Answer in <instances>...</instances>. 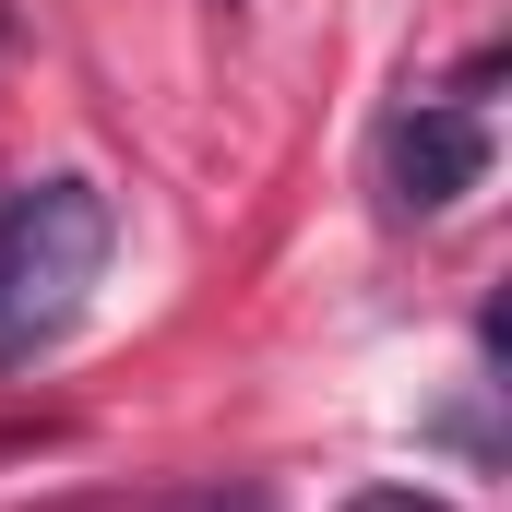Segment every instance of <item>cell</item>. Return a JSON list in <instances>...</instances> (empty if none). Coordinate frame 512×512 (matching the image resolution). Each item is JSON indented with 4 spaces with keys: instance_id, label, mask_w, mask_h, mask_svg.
<instances>
[{
    "instance_id": "cell-3",
    "label": "cell",
    "mask_w": 512,
    "mask_h": 512,
    "mask_svg": "<svg viewBox=\"0 0 512 512\" xmlns=\"http://www.w3.org/2000/svg\"><path fill=\"white\" fill-rule=\"evenodd\" d=\"M346 512H465V501H441V489H358Z\"/></svg>"
},
{
    "instance_id": "cell-1",
    "label": "cell",
    "mask_w": 512,
    "mask_h": 512,
    "mask_svg": "<svg viewBox=\"0 0 512 512\" xmlns=\"http://www.w3.org/2000/svg\"><path fill=\"white\" fill-rule=\"evenodd\" d=\"M108 262V191L96 179H36L0 203V346H36L84 310Z\"/></svg>"
},
{
    "instance_id": "cell-2",
    "label": "cell",
    "mask_w": 512,
    "mask_h": 512,
    "mask_svg": "<svg viewBox=\"0 0 512 512\" xmlns=\"http://www.w3.org/2000/svg\"><path fill=\"white\" fill-rule=\"evenodd\" d=\"M393 167V203L405 215H441V203H465L477 179H489V131H477V108H405L382 143Z\"/></svg>"
}]
</instances>
